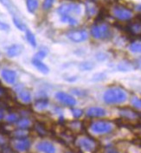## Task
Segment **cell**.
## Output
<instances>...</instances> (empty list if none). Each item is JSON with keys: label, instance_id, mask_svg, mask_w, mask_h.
<instances>
[{"label": "cell", "instance_id": "1", "mask_svg": "<svg viewBox=\"0 0 141 153\" xmlns=\"http://www.w3.org/2000/svg\"><path fill=\"white\" fill-rule=\"evenodd\" d=\"M127 95L123 89L119 88H111L108 89L103 95L104 101L109 105L121 104L126 100Z\"/></svg>", "mask_w": 141, "mask_h": 153}, {"label": "cell", "instance_id": "2", "mask_svg": "<svg viewBox=\"0 0 141 153\" xmlns=\"http://www.w3.org/2000/svg\"><path fill=\"white\" fill-rule=\"evenodd\" d=\"M91 35L93 37L100 40L108 39L111 36L112 31L108 24L100 23V24H94L91 27Z\"/></svg>", "mask_w": 141, "mask_h": 153}, {"label": "cell", "instance_id": "3", "mask_svg": "<svg viewBox=\"0 0 141 153\" xmlns=\"http://www.w3.org/2000/svg\"><path fill=\"white\" fill-rule=\"evenodd\" d=\"M91 130L94 133H98V134H106L109 133L113 131V125L105 120H99L95 121L90 126Z\"/></svg>", "mask_w": 141, "mask_h": 153}, {"label": "cell", "instance_id": "4", "mask_svg": "<svg viewBox=\"0 0 141 153\" xmlns=\"http://www.w3.org/2000/svg\"><path fill=\"white\" fill-rule=\"evenodd\" d=\"M57 12L60 16H63V15L72 16L71 14L79 15L82 12V8L77 4H62L57 9Z\"/></svg>", "mask_w": 141, "mask_h": 153}, {"label": "cell", "instance_id": "5", "mask_svg": "<svg viewBox=\"0 0 141 153\" xmlns=\"http://www.w3.org/2000/svg\"><path fill=\"white\" fill-rule=\"evenodd\" d=\"M113 15L116 17L117 19L121 21H126L132 18L133 13L129 9L117 5L113 9Z\"/></svg>", "mask_w": 141, "mask_h": 153}, {"label": "cell", "instance_id": "6", "mask_svg": "<svg viewBox=\"0 0 141 153\" xmlns=\"http://www.w3.org/2000/svg\"><path fill=\"white\" fill-rule=\"evenodd\" d=\"M67 37L70 41L74 42H82L85 40L88 39V32L84 30H69L66 34Z\"/></svg>", "mask_w": 141, "mask_h": 153}, {"label": "cell", "instance_id": "7", "mask_svg": "<svg viewBox=\"0 0 141 153\" xmlns=\"http://www.w3.org/2000/svg\"><path fill=\"white\" fill-rule=\"evenodd\" d=\"M78 145L81 149H82L83 151L88 152H93L94 151H95L97 144L95 142V140H94V138L88 137H81L78 140Z\"/></svg>", "mask_w": 141, "mask_h": 153}, {"label": "cell", "instance_id": "8", "mask_svg": "<svg viewBox=\"0 0 141 153\" xmlns=\"http://www.w3.org/2000/svg\"><path fill=\"white\" fill-rule=\"evenodd\" d=\"M56 98L61 103L64 104L65 105H68V106L72 107V106H75L76 104V100L75 98L64 92H57L56 94Z\"/></svg>", "mask_w": 141, "mask_h": 153}, {"label": "cell", "instance_id": "9", "mask_svg": "<svg viewBox=\"0 0 141 153\" xmlns=\"http://www.w3.org/2000/svg\"><path fill=\"white\" fill-rule=\"evenodd\" d=\"M12 145L17 151L24 152H26V151H28L30 149V141L29 139H27L26 137L25 138H16L13 141Z\"/></svg>", "mask_w": 141, "mask_h": 153}, {"label": "cell", "instance_id": "10", "mask_svg": "<svg viewBox=\"0 0 141 153\" xmlns=\"http://www.w3.org/2000/svg\"><path fill=\"white\" fill-rule=\"evenodd\" d=\"M36 149L42 153H56L55 145L49 141H41L36 145Z\"/></svg>", "mask_w": 141, "mask_h": 153}, {"label": "cell", "instance_id": "11", "mask_svg": "<svg viewBox=\"0 0 141 153\" xmlns=\"http://www.w3.org/2000/svg\"><path fill=\"white\" fill-rule=\"evenodd\" d=\"M86 113L90 118H100V117H104L107 114V112L102 107L92 106V107H89L87 110V113Z\"/></svg>", "mask_w": 141, "mask_h": 153}, {"label": "cell", "instance_id": "12", "mask_svg": "<svg viewBox=\"0 0 141 153\" xmlns=\"http://www.w3.org/2000/svg\"><path fill=\"white\" fill-rule=\"evenodd\" d=\"M3 79L8 84H14L17 81V73L10 69H4L1 72Z\"/></svg>", "mask_w": 141, "mask_h": 153}, {"label": "cell", "instance_id": "13", "mask_svg": "<svg viewBox=\"0 0 141 153\" xmlns=\"http://www.w3.org/2000/svg\"><path fill=\"white\" fill-rule=\"evenodd\" d=\"M24 49V47L20 44H13L7 48V55L10 57H15L19 56Z\"/></svg>", "mask_w": 141, "mask_h": 153}, {"label": "cell", "instance_id": "14", "mask_svg": "<svg viewBox=\"0 0 141 153\" xmlns=\"http://www.w3.org/2000/svg\"><path fill=\"white\" fill-rule=\"evenodd\" d=\"M32 64L42 74H48L50 72V68H48V66L46 64H44L41 60H38L36 58H34L32 59Z\"/></svg>", "mask_w": 141, "mask_h": 153}, {"label": "cell", "instance_id": "15", "mask_svg": "<svg viewBox=\"0 0 141 153\" xmlns=\"http://www.w3.org/2000/svg\"><path fill=\"white\" fill-rule=\"evenodd\" d=\"M0 3L8 10L10 14H12V16H18L17 8L11 2V0H0Z\"/></svg>", "mask_w": 141, "mask_h": 153}, {"label": "cell", "instance_id": "16", "mask_svg": "<svg viewBox=\"0 0 141 153\" xmlns=\"http://www.w3.org/2000/svg\"><path fill=\"white\" fill-rule=\"evenodd\" d=\"M128 30L135 36H141V21L131 23L128 26Z\"/></svg>", "mask_w": 141, "mask_h": 153}, {"label": "cell", "instance_id": "17", "mask_svg": "<svg viewBox=\"0 0 141 153\" xmlns=\"http://www.w3.org/2000/svg\"><path fill=\"white\" fill-rule=\"evenodd\" d=\"M18 97L24 103H30L31 101V94L28 90H25V89L20 90L18 92Z\"/></svg>", "mask_w": 141, "mask_h": 153}, {"label": "cell", "instance_id": "18", "mask_svg": "<svg viewBox=\"0 0 141 153\" xmlns=\"http://www.w3.org/2000/svg\"><path fill=\"white\" fill-rule=\"evenodd\" d=\"M120 114L122 115V117H124L125 119H128V120H133V119H136L138 118L139 114L134 112L133 110H130V109H124V110H121Z\"/></svg>", "mask_w": 141, "mask_h": 153}, {"label": "cell", "instance_id": "19", "mask_svg": "<svg viewBox=\"0 0 141 153\" xmlns=\"http://www.w3.org/2000/svg\"><path fill=\"white\" fill-rule=\"evenodd\" d=\"M30 120L27 118H22V119H19L18 121L17 122V127L19 129H24L26 130L28 129L30 126Z\"/></svg>", "mask_w": 141, "mask_h": 153}, {"label": "cell", "instance_id": "20", "mask_svg": "<svg viewBox=\"0 0 141 153\" xmlns=\"http://www.w3.org/2000/svg\"><path fill=\"white\" fill-rule=\"evenodd\" d=\"M26 5L29 12L33 13L38 7V0H26Z\"/></svg>", "mask_w": 141, "mask_h": 153}, {"label": "cell", "instance_id": "21", "mask_svg": "<svg viewBox=\"0 0 141 153\" xmlns=\"http://www.w3.org/2000/svg\"><path fill=\"white\" fill-rule=\"evenodd\" d=\"M12 20H13V23L15 24V26L17 27L19 30H21V31H26L27 30L25 24L18 16H13L12 17Z\"/></svg>", "mask_w": 141, "mask_h": 153}, {"label": "cell", "instance_id": "22", "mask_svg": "<svg viewBox=\"0 0 141 153\" xmlns=\"http://www.w3.org/2000/svg\"><path fill=\"white\" fill-rule=\"evenodd\" d=\"M61 21H62V23L68 24L69 25H76V24H78L77 20L75 19L74 16H68V15H63V16H61Z\"/></svg>", "mask_w": 141, "mask_h": 153}, {"label": "cell", "instance_id": "23", "mask_svg": "<svg viewBox=\"0 0 141 153\" xmlns=\"http://www.w3.org/2000/svg\"><path fill=\"white\" fill-rule=\"evenodd\" d=\"M26 39L29 42V43L33 46L36 47V37L34 36V34L31 31H30L29 30H26Z\"/></svg>", "mask_w": 141, "mask_h": 153}, {"label": "cell", "instance_id": "24", "mask_svg": "<svg viewBox=\"0 0 141 153\" xmlns=\"http://www.w3.org/2000/svg\"><path fill=\"white\" fill-rule=\"evenodd\" d=\"M94 65L90 62H83L79 65V68L82 71H88V70L89 71V70H92L94 68Z\"/></svg>", "mask_w": 141, "mask_h": 153}, {"label": "cell", "instance_id": "25", "mask_svg": "<svg viewBox=\"0 0 141 153\" xmlns=\"http://www.w3.org/2000/svg\"><path fill=\"white\" fill-rule=\"evenodd\" d=\"M130 51L135 54H140L141 53V43L140 42H133L129 46Z\"/></svg>", "mask_w": 141, "mask_h": 153}, {"label": "cell", "instance_id": "26", "mask_svg": "<svg viewBox=\"0 0 141 153\" xmlns=\"http://www.w3.org/2000/svg\"><path fill=\"white\" fill-rule=\"evenodd\" d=\"M47 105H48V100H47V99H44V98L39 99V100H36V108L39 109V110H42V109L46 108Z\"/></svg>", "mask_w": 141, "mask_h": 153}, {"label": "cell", "instance_id": "27", "mask_svg": "<svg viewBox=\"0 0 141 153\" xmlns=\"http://www.w3.org/2000/svg\"><path fill=\"white\" fill-rule=\"evenodd\" d=\"M87 12L88 13L89 16H94L96 12V8H95L94 4L90 1H88L87 4Z\"/></svg>", "mask_w": 141, "mask_h": 153}, {"label": "cell", "instance_id": "28", "mask_svg": "<svg viewBox=\"0 0 141 153\" xmlns=\"http://www.w3.org/2000/svg\"><path fill=\"white\" fill-rule=\"evenodd\" d=\"M5 120H6V121L9 122V123H14V122H17V121H18L19 117H18V115H17V113H9L8 115L6 116Z\"/></svg>", "mask_w": 141, "mask_h": 153}, {"label": "cell", "instance_id": "29", "mask_svg": "<svg viewBox=\"0 0 141 153\" xmlns=\"http://www.w3.org/2000/svg\"><path fill=\"white\" fill-rule=\"evenodd\" d=\"M131 103L135 109H137L138 111H141V99H139L137 97H133L131 100Z\"/></svg>", "mask_w": 141, "mask_h": 153}, {"label": "cell", "instance_id": "30", "mask_svg": "<svg viewBox=\"0 0 141 153\" xmlns=\"http://www.w3.org/2000/svg\"><path fill=\"white\" fill-rule=\"evenodd\" d=\"M14 136L16 138H25L28 136V132L24 129H20L14 132Z\"/></svg>", "mask_w": 141, "mask_h": 153}, {"label": "cell", "instance_id": "31", "mask_svg": "<svg viewBox=\"0 0 141 153\" xmlns=\"http://www.w3.org/2000/svg\"><path fill=\"white\" fill-rule=\"evenodd\" d=\"M54 1L55 0H43V3H42V9L45 10H49L53 4H54Z\"/></svg>", "mask_w": 141, "mask_h": 153}, {"label": "cell", "instance_id": "32", "mask_svg": "<svg viewBox=\"0 0 141 153\" xmlns=\"http://www.w3.org/2000/svg\"><path fill=\"white\" fill-rule=\"evenodd\" d=\"M46 55H47L46 51L41 49V50H39V51L35 55V58H36V59H38V60H42V59H43L44 57L46 56Z\"/></svg>", "mask_w": 141, "mask_h": 153}, {"label": "cell", "instance_id": "33", "mask_svg": "<svg viewBox=\"0 0 141 153\" xmlns=\"http://www.w3.org/2000/svg\"><path fill=\"white\" fill-rule=\"evenodd\" d=\"M72 113H73V116L75 117V119H78V118H80L82 115V110H81V109H78V108H74L73 110H72Z\"/></svg>", "mask_w": 141, "mask_h": 153}, {"label": "cell", "instance_id": "34", "mask_svg": "<svg viewBox=\"0 0 141 153\" xmlns=\"http://www.w3.org/2000/svg\"><path fill=\"white\" fill-rule=\"evenodd\" d=\"M10 25L6 23H4L2 21H0V30L3 31H9L10 30Z\"/></svg>", "mask_w": 141, "mask_h": 153}, {"label": "cell", "instance_id": "35", "mask_svg": "<svg viewBox=\"0 0 141 153\" xmlns=\"http://www.w3.org/2000/svg\"><path fill=\"white\" fill-rule=\"evenodd\" d=\"M36 130L37 132L40 133L41 135H45V134H46V131L44 130L43 126H41V125H39V124H36Z\"/></svg>", "mask_w": 141, "mask_h": 153}, {"label": "cell", "instance_id": "36", "mask_svg": "<svg viewBox=\"0 0 141 153\" xmlns=\"http://www.w3.org/2000/svg\"><path fill=\"white\" fill-rule=\"evenodd\" d=\"M6 94H7V93H6L5 89L0 86V98H4V96H6Z\"/></svg>", "mask_w": 141, "mask_h": 153}, {"label": "cell", "instance_id": "37", "mask_svg": "<svg viewBox=\"0 0 141 153\" xmlns=\"http://www.w3.org/2000/svg\"><path fill=\"white\" fill-rule=\"evenodd\" d=\"M105 153H119L117 150H115L114 148H108L107 149V151H106V152Z\"/></svg>", "mask_w": 141, "mask_h": 153}, {"label": "cell", "instance_id": "38", "mask_svg": "<svg viewBox=\"0 0 141 153\" xmlns=\"http://www.w3.org/2000/svg\"><path fill=\"white\" fill-rule=\"evenodd\" d=\"M4 144H5V139L0 134V145H4Z\"/></svg>", "mask_w": 141, "mask_h": 153}, {"label": "cell", "instance_id": "39", "mask_svg": "<svg viewBox=\"0 0 141 153\" xmlns=\"http://www.w3.org/2000/svg\"><path fill=\"white\" fill-rule=\"evenodd\" d=\"M4 117V112L3 108H0V120H2Z\"/></svg>", "mask_w": 141, "mask_h": 153}]
</instances>
